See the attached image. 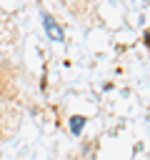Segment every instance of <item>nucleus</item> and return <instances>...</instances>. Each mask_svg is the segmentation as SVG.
<instances>
[{
	"instance_id": "1",
	"label": "nucleus",
	"mask_w": 150,
	"mask_h": 160,
	"mask_svg": "<svg viewBox=\"0 0 150 160\" xmlns=\"http://www.w3.org/2000/svg\"><path fill=\"white\" fill-rule=\"evenodd\" d=\"M40 18H42V28H45V32H48V38L52 40V42H62L65 40V32H62V28L55 22V18L50 15V12H40Z\"/></svg>"
},
{
	"instance_id": "2",
	"label": "nucleus",
	"mask_w": 150,
	"mask_h": 160,
	"mask_svg": "<svg viewBox=\"0 0 150 160\" xmlns=\"http://www.w3.org/2000/svg\"><path fill=\"white\" fill-rule=\"evenodd\" d=\"M82 128H85V118H80V115L70 118V132H72V135H80Z\"/></svg>"
}]
</instances>
